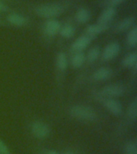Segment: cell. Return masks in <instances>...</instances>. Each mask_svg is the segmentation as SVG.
I'll use <instances>...</instances> for the list:
<instances>
[{
  "instance_id": "cell-14",
  "label": "cell",
  "mask_w": 137,
  "mask_h": 154,
  "mask_svg": "<svg viewBox=\"0 0 137 154\" xmlns=\"http://www.w3.org/2000/svg\"><path fill=\"white\" fill-rule=\"evenodd\" d=\"M100 54L101 48L99 45H94L89 48L87 53H85L86 61L84 66H87V67H91L96 62H98L100 58Z\"/></svg>"
},
{
  "instance_id": "cell-21",
  "label": "cell",
  "mask_w": 137,
  "mask_h": 154,
  "mask_svg": "<svg viewBox=\"0 0 137 154\" xmlns=\"http://www.w3.org/2000/svg\"><path fill=\"white\" fill-rule=\"evenodd\" d=\"M75 34V27L72 23H66L61 26L59 35L64 39L72 38Z\"/></svg>"
},
{
  "instance_id": "cell-12",
  "label": "cell",
  "mask_w": 137,
  "mask_h": 154,
  "mask_svg": "<svg viewBox=\"0 0 137 154\" xmlns=\"http://www.w3.org/2000/svg\"><path fill=\"white\" fill-rule=\"evenodd\" d=\"M110 27L111 24H102L96 23L86 26V28L84 29V34H86L87 35L91 37L94 40L97 36L108 31Z\"/></svg>"
},
{
  "instance_id": "cell-18",
  "label": "cell",
  "mask_w": 137,
  "mask_h": 154,
  "mask_svg": "<svg viewBox=\"0 0 137 154\" xmlns=\"http://www.w3.org/2000/svg\"><path fill=\"white\" fill-rule=\"evenodd\" d=\"M125 45L127 50H133L137 46V26L136 24L127 31L125 38Z\"/></svg>"
},
{
  "instance_id": "cell-6",
  "label": "cell",
  "mask_w": 137,
  "mask_h": 154,
  "mask_svg": "<svg viewBox=\"0 0 137 154\" xmlns=\"http://www.w3.org/2000/svg\"><path fill=\"white\" fill-rule=\"evenodd\" d=\"M95 100L101 103V105L115 117H120L123 115V108L121 102L118 99L103 98L98 97L94 99Z\"/></svg>"
},
{
  "instance_id": "cell-9",
  "label": "cell",
  "mask_w": 137,
  "mask_h": 154,
  "mask_svg": "<svg viewBox=\"0 0 137 154\" xmlns=\"http://www.w3.org/2000/svg\"><path fill=\"white\" fill-rule=\"evenodd\" d=\"M137 121V97H135L130 101L127 110L124 114V117L121 120L120 128L123 129L126 127L132 126Z\"/></svg>"
},
{
  "instance_id": "cell-26",
  "label": "cell",
  "mask_w": 137,
  "mask_h": 154,
  "mask_svg": "<svg viewBox=\"0 0 137 154\" xmlns=\"http://www.w3.org/2000/svg\"><path fill=\"white\" fill-rule=\"evenodd\" d=\"M7 10V7L2 2H0V12H4Z\"/></svg>"
},
{
  "instance_id": "cell-11",
  "label": "cell",
  "mask_w": 137,
  "mask_h": 154,
  "mask_svg": "<svg viewBox=\"0 0 137 154\" xmlns=\"http://www.w3.org/2000/svg\"><path fill=\"white\" fill-rule=\"evenodd\" d=\"M92 40L93 39L91 37L84 33L72 42L69 48L70 53L72 54L75 52H84L91 44Z\"/></svg>"
},
{
  "instance_id": "cell-29",
  "label": "cell",
  "mask_w": 137,
  "mask_h": 154,
  "mask_svg": "<svg viewBox=\"0 0 137 154\" xmlns=\"http://www.w3.org/2000/svg\"><path fill=\"white\" fill-rule=\"evenodd\" d=\"M0 23H1V19H0Z\"/></svg>"
},
{
  "instance_id": "cell-1",
  "label": "cell",
  "mask_w": 137,
  "mask_h": 154,
  "mask_svg": "<svg viewBox=\"0 0 137 154\" xmlns=\"http://www.w3.org/2000/svg\"><path fill=\"white\" fill-rule=\"evenodd\" d=\"M67 114L73 120L84 123H95L99 120V115L93 107L84 103H75L67 109Z\"/></svg>"
},
{
  "instance_id": "cell-22",
  "label": "cell",
  "mask_w": 137,
  "mask_h": 154,
  "mask_svg": "<svg viewBox=\"0 0 137 154\" xmlns=\"http://www.w3.org/2000/svg\"><path fill=\"white\" fill-rule=\"evenodd\" d=\"M125 154H137V146L135 141H128L124 146Z\"/></svg>"
},
{
  "instance_id": "cell-2",
  "label": "cell",
  "mask_w": 137,
  "mask_h": 154,
  "mask_svg": "<svg viewBox=\"0 0 137 154\" xmlns=\"http://www.w3.org/2000/svg\"><path fill=\"white\" fill-rule=\"evenodd\" d=\"M128 91L129 88L127 84L122 82H115L106 84L100 88L92 89L91 95L93 99L98 97L118 99L125 96Z\"/></svg>"
},
{
  "instance_id": "cell-8",
  "label": "cell",
  "mask_w": 137,
  "mask_h": 154,
  "mask_svg": "<svg viewBox=\"0 0 137 154\" xmlns=\"http://www.w3.org/2000/svg\"><path fill=\"white\" fill-rule=\"evenodd\" d=\"M29 129L34 137L39 140L47 138L50 134V127L47 123L41 120H34L30 123Z\"/></svg>"
},
{
  "instance_id": "cell-5",
  "label": "cell",
  "mask_w": 137,
  "mask_h": 154,
  "mask_svg": "<svg viewBox=\"0 0 137 154\" xmlns=\"http://www.w3.org/2000/svg\"><path fill=\"white\" fill-rule=\"evenodd\" d=\"M68 65H69V63H68V57H67V53L63 51H59L55 56V66L56 84H57V88L60 96H62V90H63V83H64Z\"/></svg>"
},
{
  "instance_id": "cell-10",
  "label": "cell",
  "mask_w": 137,
  "mask_h": 154,
  "mask_svg": "<svg viewBox=\"0 0 137 154\" xmlns=\"http://www.w3.org/2000/svg\"><path fill=\"white\" fill-rule=\"evenodd\" d=\"M121 51V45L118 42H111L101 49V63H108L117 57Z\"/></svg>"
},
{
  "instance_id": "cell-19",
  "label": "cell",
  "mask_w": 137,
  "mask_h": 154,
  "mask_svg": "<svg viewBox=\"0 0 137 154\" xmlns=\"http://www.w3.org/2000/svg\"><path fill=\"white\" fill-rule=\"evenodd\" d=\"M121 67L126 69H131L135 65L137 64V51H129L123 57L120 62Z\"/></svg>"
},
{
  "instance_id": "cell-4",
  "label": "cell",
  "mask_w": 137,
  "mask_h": 154,
  "mask_svg": "<svg viewBox=\"0 0 137 154\" xmlns=\"http://www.w3.org/2000/svg\"><path fill=\"white\" fill-rule=\"evenodd\" d=\"M69 6L68 1L48 2L36 6L34 8V12L37 16L43 19H56V17L63 14Z\"/></svg>"
},
{
  "instance_id": "cell-24",
  "label": "cell",
  "mask_w": 137,
  "mask_h": 154,
  "mask_svg": "<svg viewBox=\"0 0 137 154\" xmlns=\"http://www.w3.org/2000/svg\"><path fill=\"white\" fill-rule=\"evenodd\" d=\"M0 154H11L8 147L1 139H0Z\"/></svg>"
},
{
  "instance_id": "cell-25",
  "label": "cell",
  "mask_w": 137,
  "mask_h": 154,
  "mask_svg": "<svg viewBox=\"0 0 137 154\" xmlns=\"http://www.w3.org/2000/svg\"><path fill=\"white\" fill-rule=\"evenodd\" d=\"M131 75H132V77L133 79H136L137 75V64L135 65L134 67L131 68Z\"/></svg>"
},
{
  "instance_id": "cell-27",
  "label": "cell",
  "mask_w": 137,
  "mask_h": 154,
  "mask_svg": "<svg viewBox=\"0 0 137 154\" xmlns=\"http://www.w3.org/2000/svg\"><path fill=\"white\" fill-rule=\"evenodd\" d=\"M44 154H59L58 152H56L55 150H48V151L45 152Z\"/></svg>"
},
{
  "instance_id": "cell-20",
  "label": "cell",
  "mask_w": 137,
  "mask_h": 154,
  "mask_svg": "<svg viewBox=\"0 0 137 154\" xmlns=\"http://www.w3.org/2000/svg\"><path fill=\"white\" fill-rule=\"evenodd\" d=\"M91 12L87 8L80 7L75 14V20L80 24H85L91 19Z\"/></svg>"
},
{
  "instance_id": "cell-16",
  "label": "cell",
  "mask_w": 137,
  "mask_h": 154,
  "mask_svg": "<svg viewBox=\"0 0 137 154\" xmlns=\"http://www.w3.org/2000/svg\"><path fill=\"white\" fill-rule=\"evenodd\" d=\"M116 8L112 7H106L97 18V22L102 24H111V22L116 14Z\"/></svg>"
},
{
  "instance_id": "cell-28",
  "label": "cell",
  "mask_w": 137,
  "mask_h": 154,
  "mask_svg": "<svg viewBox=\"0 0 137 154\" xmlns=\"http://www.w3.org/2000/svg\"><path fill=\"white\" fill-rule=\"evenodd\" d=\"M64 154H75V153H74V152H69V151H68V152H65Z\"/></svg>"
},
{
  "instance_id": "cell-15",
  "label": "cell",
  "mask_w": 137,
  "mask_h": 154,
  "mask_svg": "<svg viewBox=\"0 0 137 154\" xmlns=\"http://www.w3.org/2000/svg\"><path fill=\"white\" fill-rule=\"evenodd\" d=\"M7 21L10 25L16 27H23L29 25V19L16 12H11L7 14Z\"/></svg>"
},
{
  "instance_id": "cell-17",
  "label": "cell",
  "mask_w": 137,
  "mask_h": 154,
  "mask_svg": "<svg viewBox=\"0 0 137 154\" xmlns=\"http://www.w3.org/2000/svg\"><path fill=\"white\" fill-rule=\"evenodd\" d=\"M86 61L85 52H75L71 54V56L68 59V63L71 65L72 68L78 70L84 67Z\"/></svg>"
},
{
  "instance_id": "cell-23",
  "label": "cell",
  "mask_w": 137,
  "mask_h": 154,
  "mask_svg": "<svg viewBox=\"0 0 137 154\" xmlns=\"http://www.w3.org/2000/svg\"><path fill=\"white\" fill-rule=\"evenodd\" d=\"M126 0H102L101 5L104 7H116L119 5L122 4Z\"/></svg>"
},
{
  "instance_id": "cell-7",
  "label": "cell",
  "mask_w": 137,
  "mask_h": 154,
  "mask_svg": "<svg viewBox=\"0 0 137 154\" xmlns=\"http://www.w3.org/2000/svg\"><path fill=\"white\" fill-rule=\"evenodd\" d=\"M62 24L58 19H47L43 25L42 33L43 37L47 43H50L53 38L59 35Z\"/></svg>"
},
{
  "instance_id": "cell-3",
  "label": "cell",
  "mask_w": 137,
  "mask_h": 154,
  "mask_svg": "<svg viewBox=\"0 0 137 154\" xmlns=\"http://www.w3.org/2000/svg\"><path fill=\"white\" fill-rule=\"evenodd\" d=\"M115 75V71L113 68L108 66H101L94 71L91 75H85L83 78L77 79L74 85V91H76L83 84H99L103 82L108 81ZM72 89V90H73Z\"/></svg>"
},
{
  "instance_id": "cell-13",
  "label": "cell",
  "mask_w": 137,
  "mask_h": 154,
  "mask_svg": "<svg viewBox=\"0 0 137 154\" xmlns=\"http://www.w3.org/2000/svg\"><path fill=\"white\" fill-rule=\"evenodd\" d=\"M135 21H136L135 16L126 17L115 24L113 28V32L115 34H120L128 31L132 26L135 25Z\"/></svg>"
}]
</instances>
